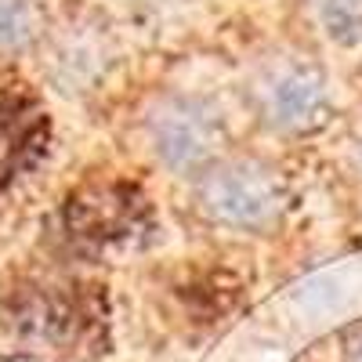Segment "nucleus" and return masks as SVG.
<instances>
[{
    "label": "nucleus",
    "mask_w": 362,
    "mask_h": 362,
    "mask_svg": "<svg viewBox=\"0 0 362 362\" xmlns=\"http://www.w3.org/2000/svg\"><path fill=\"white\" fill-rule=\"evenodd\" d=\"M308 8L326 40L341 47L362 44V0H308Z\"/></svg>",
    "instance_id": "7"
},
{
    "label": "nucleus",
    "mask_w": 362,
    "mask_h": 362,
    "mask_svg": "<svg viewBox=\"0 0 362 362\" xmlns=\"http://www.w3.org/2000/svg\"><path fill=\"white\" fill-rule=\"evenodd\" d=\"M40 37V11L33 0H0V51L15 54L37 44Z\"/></svg>",
    "instance_id": "8"
},
{
    "label": "nucleus",
    "mask_w": 362,
    "mask_h": 362,
    "mask_svg": "<svg viewBox=\"0 0 362 362\" xmlns=\"http://www.w3.org/2000/svg\"><path fill=\"white\" fill-rule=\"evenodd\" d=\"M148 225V206L138 189L124 181H90L76 189L66 203V232L80 247H109L124 243Z\"/></svg>",
    "instance_id": "4"
},
{
    "label": "nucleus",
    "mask_w": 362,
    "mask_h": 362,
    "mask_svg": "<svg viewBox=\"0 0 362 362\" xmlns=\"http://www.w3.org/2000/svg\"><path fill=\"white\" fill-rule=\"evenodd\" d=\"M102 69H105V51H102V40L98 37L69 33L62 44L54 47L51 73H54V80L62 83L66 90H73V87L80 90L87 83H95Z\"/></svg>",
    "instance_id": "6"
},
{
    "label": "nucleus",
    "mask_w": 362,
    "mask_h": 362,
    "mask_svg": "<svg viewBox=\"0 0 362 362\" xmlns=\"http://www.w3.org/2000/svg\"><path fill=\"white\" fill-rule=\"evenodd\" d=\"M254 98L264 124L290 134L319 131L334 112L329 83L322 69L308 58H276V62H268L254 80Z\"/></svg>",
    "instance_id": "3"
},
{
    "label": "nucleus",
    "mask_w": 362,
    "mask_h": 362,
    "mask_svg": "<svg viewBox=\"0 0 362 362\" xmlns=\"http://www.w3.org/2000/svg\"><path fill=\"white\" fill-rule=\"evenodd\" d=\"M47 148V112L22 87H0V192Z\"/></svg>",
    "instance_id": "5"
},
{
    "label": "nucleus",
    "mask_w": 362,
    "mask_h": 362,
    "mask_svg": "<svg viewBox=\"0 0 362 362\" xmlns=\"http://www.w3.org/2000/svg\"><path fill=\"white\" fill-rule=\"evenodd\" d=\"M148 141L156 156L177 174H206L228 141L221 112L192 95L160 98L148 112Z\"/></svg>",
    "instance_id": "1"
},
{
    "label": "nucleus",
    "mask_w": 362,
    "mask_h": 362,
    "mask_svg": "<svg viewBox=\"0 0 362 362\" xmlns=\"http://www.w3.org/2000/svg\"><path fill=\"white\" fill-rule=\"evenodd\" d=\"M199 210L228 228H268L283 210V189L276 170L257 160H228L199 174Z\"/></svg>",
    "instance_id": "2"
}]
</instances>
